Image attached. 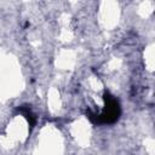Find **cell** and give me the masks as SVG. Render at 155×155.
<instances>
[{"label": "cell", "mask_w": 155, "mask_h": 155, "mask_svg": "<svg viewBox=\"0 0 155 155\" xmlns=\"http://www.w3.org/2000/svg\"><path fill=\"white\" fill-rule=\"evenodd\" d=\"M18 113H21L25 117V120L28 121V124H29L30 127H34V125L36 122V117H35V115L33 114L31 109L28 105H21V107H18Z\"/></svg>", "instance_id": "obj_2"}, {"label": "cell", "mask_w": 155, "mask_h": 155, "mask_svg": "<svg viewBox=\"0 0 155 155\" xmlns=\"http://www.w3.org/2000/svg\"><path fill=\"white\" fill-rule=\"evenodd\" d=\"M103 99H104V108L99 114L87 110L86 115L88 120L96 125H110L116 122L121 115V107L119 101L107 91L103 94Z\"/></svg>", "instance_id": "obj_1"}]
</instances>
